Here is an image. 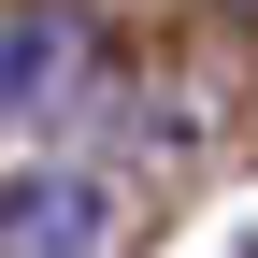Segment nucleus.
<instances>
[{"label":"nucleus","instance_id":"nucleus-1","mask_svg":"<svg viewBox=\"0 0 258 258\" xmlns=\"http://www.w3.org/2000/svg\"><path fill=\"white\" fill-rule=\"evenodd\" d=\"M72 72H86V15H57V0H15V15H0V129H29Z\"/></svg>","mask_w":258,"mask_h":258},{"label":"nucleus","instance_id":"nucleus-2","mask_svg":"<svg viewBox=\"0 0 258 258\" xmlns=\"http://www.w3.org/2000/svg\"><path fill=\"white\" fill-rule=\"evenodd\" d=\"M101 230H115V201L86 172H43V186L0 201V258H101Z\"/></svg>","mask_w":258,"mask_h":258},{"label":"nucleus","instance_id":"nucleus-3","mask_svg":"<svg viewBox=\"0 0 258 258\" xmlns=\"http://www.w3.org/2000/svg\"><path fill=\"white\" fill-rule=\"evenodd\" d=\"M230 15H244V29H258V0H230Z\"/></svg>","mask_w":258,"mask_h":258}]
</instances>
